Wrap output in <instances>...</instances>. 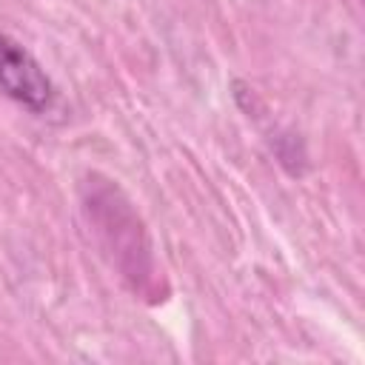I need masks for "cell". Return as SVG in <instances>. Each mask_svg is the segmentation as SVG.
<instances>
[{"instance_id": "cell-1", "label": "cell", "mask_w": 365, "mask_h": 365, "mask_svg": "<svg viewBox=\"0 0 365 365\" xmlns=\"http://www.w3.org/2000/svg\"><path fill=\"white\" fill-rule=\"evenodd\" d=\"M0 91L34 114L54 103V86L43 66L6 31H0Z\"/></svg>"}]
</instances>
